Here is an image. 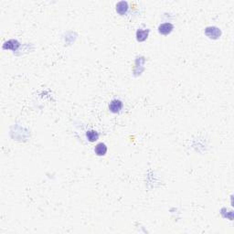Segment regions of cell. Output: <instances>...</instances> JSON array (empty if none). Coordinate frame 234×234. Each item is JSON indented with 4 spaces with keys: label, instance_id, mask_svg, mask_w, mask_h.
<instances>
[{
    "label": "cell",
    "instance_id": "6da1fadb",
    "mask_svg": "<svg viewBox=\"0 0 234 234\" xmlns=\"http://www.w3.org/2000/svg\"><path fill=\"white\" fill-rule=\"evenodd\" d=\"M123 107V103L119 100H114L111 102L110 105H109V109L112 113L116 114L118 112H120V110Z\"/></svg>",
    "mask_w": 234,
    "mask_h": 234
},
{
    "label": "cell",
    "instance_id": "277c9868",
    "mask_svg": "<svg viewBox=\"0 0 234 234\" xmlns=\"http://www.w3.org/2000/svg\"><path fill=\"white\" fill-rule=\"evenodd\" d=\"M149 31L147 29H139L136 32V39L138 41H144L147 39Z\"/></svg>",
    "mask_w": 234,
    "mask_h": 234
},
{
    "label": "cell",
    "instance_id": "7a4b0ae2",
    "mask_svg": "<svg viewBox=\"0 0 234 234\" xmlns=\"http://www.w3.org/2000/svg\"><path fill=\"white\" fill-rule=\"evenodd\" d=\"M173 25L170 24V23H164V24H161L158 28V31L163 34V35H168L172 30H173Z\"/></svg>",
    "mask_w": 234,
    "mask_h": 234
},
{
    "label": "cell",
    "instance_id": "8992f818",
    "mask_svg": "<svg viewBox=\"0 0 234 234\" xmlns=\"http://www.w3.org/2000/svg\"><path fill=\"white\" fill-rule=\"evenodd\" d=\"M128 9V5L126 2H124V1H122V2H119L118 4L116 5V10L117 12L119 13V14H121V15H124Z\"/></svg>",
    "mask_w": 234,
    "mask_h": 234
},
{
    "label": "cell",
    "instance_id": "52a82bcc",
    "mask_svg": "<svg viewBox=\"0 0 234 234\" xmlns=\"http://www.w3.org/2000/svg\"><path fill=\"white\" fill-rule=\"evenodd\" d=\"M86 136H87V138H88V140H89L90 142H95L96 140L99 138L98 133L95 132V131H93V130L88 131L87 134H86Z\"/></svg>",
    "mask_w": 234,
    "mask_h": 234
},
{
    "label": "cell",
    "instance_id": "5b68a950",
    "mask_svg": "<svg viewBox=\"0 0 234 234\" xmlns=\"http://www.w3.org/2000/svg\"><path fill=\"white\" fill-rule=\"evenodd\" d=\"M206 34L208 36H210V38H215L216 39L221 35V31L217 28H208L206 29Z\"/></svg>",
    "mask_w": 234,
    "mask_h": 234
},
{
    "label": "cell",
    "instance_id": "3957f363",
    "mask_svg": "<svg viewBox=\"0 0 234 234\" xmlns=\"http://www.w3.org/2000/svg\"><path fill=\"white\" fill-rule=\"evenodd\" d=\"M95 153L97 156H104L107 152V147L103 143H100L96 146L95 147Z\"/></svg>",
    "mask_w": 234,
    "mask_h": 234
}]
</instances>
